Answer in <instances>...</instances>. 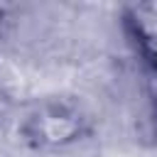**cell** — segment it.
I'll list each match as a JSON object with an SVG mask.
<instances>
[{
    "label": "cell",
    "instance_id": "cell-1",
    "mask_svg": "<svg viewBox=\"0 0 157 157\" xmlns=\"http://www.w3.org/2000/svg\"><path fill=\"white\" fill-rule=\"evenodd\" d=\"M123 27L135 54L157 74V5L150 2L125 5Z\"/></svg>",
    "mask_w": 157,
    "mask_h": 157
},
{
    "label": "cell",
    "instance_id": "cell-2",
    "mask_svg": "<svg viewBox=\"0 0 157 157\" xmlns=\"http://www.w3.org/2000/svg\"><path fill=\"white\" fill-rule=\"evenodd\" d=\"M81 132L78 128V120L74 115H42L34 120V128H32V135L42 142V145H64V142H71L76 140Z\"/></svg>",
    "mask_w": 157,
    "mask_h": 157
},
{
    "label": "cell",
    "instance_id": "cell-3",
    "mask_svg": "<svg viewBox=\"0 0 157 157\" xmlns=\"http://www.w3.org/2000/svg\"><path fill=\"white\" fill-rule=\"evenodd\" d=\"M152 128H155V135H157V103H155V110H152Z\"/></svg>",
    "mask_w": 157,
    "mask_h": 157
},
{
    "label": "cell",
    "instance_id": "cell-4",
    "mask_svg": "<svg viewBox=\"0 0 157 157\" xmlns=\"http://www.w3.org/2000/svg\"><path fill=\"white\" fill-rule=\"evenodd\" d=\"M5 12H7V7H5V5H0V27H2V20H5Z\"/></svg>",
    "mask_w": 157,
    "mask_h": 157
}]
</instances>
